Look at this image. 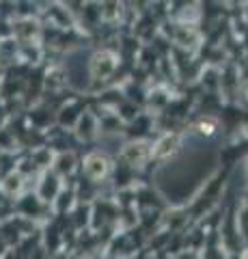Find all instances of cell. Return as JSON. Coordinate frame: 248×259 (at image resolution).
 <instances>
[{
    "mask_svg": "<svg viewBox=\"0 0 248 259\" xmlns=\"http://www.w3.org/2000/svg\"><path fill=\"white\" fill-rule=\"evenodd\" d=\"M86 173H89L91 177H95V180H100V177H104L108 173V160L100 156V153H93V156H89V160H86Z\"/></svg>",
    "mask_w": 248,
    "mask_h": 259,
    "instance_id": "cell-1",
    "label": "cell"
}]
</instances>
